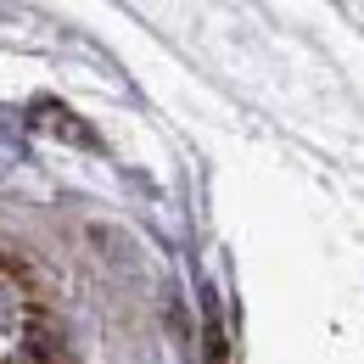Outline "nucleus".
<instances>
[{
    "label": "nucleus",
    "mask_w": 364,
    "mask_h": 364,
    "mask_svg": "<svg viewBox=\"0 0 364 364\" xmlns=\"http://www.w3.org/2000/svg\"><path fill=\"white\" fill-rule=\"evenodd\" d=\"M0 364H73L46 274L11 241H0Z\"/></svg>",
    "instance_id": "obj_1"
}]
</instances>
